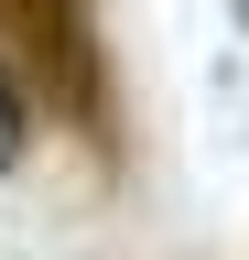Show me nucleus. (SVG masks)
I'll list each match as a JSON object with an SVG mask.
<instances>
[{
    "label": "nucleus",
    "mask_w": 249,
    "mask_h": 260,
    "mask_svg": "<svg viewBox=\"0 0 249 260\" xmlns=\"http://www.w3.org/2000/svg\"><path fill=\"white\" fill-rule=\"evenodd\" d=\"M33 119H44V98L22 87V65H11V54H0V184L33 162Z\"/></svg>",
    "instance_id": "2"
},
{
    "label": "nucleus",
    "mask_w": 249,
    "mask_h": 260,
    "mask_svg": "<svg viewBox=\"0 0 249 260\" xmlns=\"http://www.w3.org/2000/svg\"><path fill=\"white\" fill-rule=\"evenodd\" d=\"M238 11H249V0H238Z\"/></svg>",
    "instance_id": "3"
},
{
    "label": "nucleus",
    "mask_w": 249,
    "mask_h": 260,
    "mask_svg": "<svg viewBox=\"0 0 249 260\" xmlns=\"http://www.w3.org/2000/svg\"><path fill=\"white\" fill-rule=\"evenodd\" d=\"M0 44H11L22 87L54 98L65 119L109 130V76H98V32H87V0H0Z\"/></svg>",
    "instance_id": "1"
}]
</instances>
